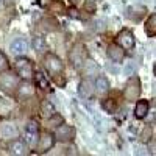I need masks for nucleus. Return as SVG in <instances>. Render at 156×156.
I'll return each instance as SVG.
<instances>
[{"instance_id": "obj_27", "label": "nucleus", "mask_w": 156, "mask_h": 156, "mask_svg": "<svg viewBox=\"0 0 156 156\" xmlns=\"http://www.w3.org/2000/svg\"><path fill=\"white\" fill-rule=\"evenodd\" d=\"M134 72H136V64L134 62H128L126 66L123 67V73L125 75H134Z\"/></svg>"}, {"instance_id": "obj_6", "label": "nucleus", "mask_w": 156, "mask_h": 156, "mask_svg": "<svg viewBox=\"0 0 156 156\" xmlns=\"http://www.w3.org/2000/svg\"><path fill=\"white\" fill-rule=\"evenodd\" d=\"M39 140V126L36 120H30L25 126V142L28 144V147H34L37 145Z\"/></svg>"}, {"instance_id": "obj_9", "label": "nucleus", "mask_w": 156, "mask_h": 156, "mask_svg": "<svg viewBox=\"0 0 156 156\" xmlns=\"http://www.w3.org/2000/svg\"><path fill=\"white\" fill-rule=\"evenodd\" d=\"M17 87V80L14 75H3L0 78V89L5 90L6 94H14V89Z\"/></svg>"}, {"instance_id": "obj_12", "label": "nucleus", "mask_w": 156, "mask_h": 156, "mask_svg": "<svg viewBox=\"0 0 156 156\" xmlns=\"http://www.w3.org/2000/svg\"><path fill=\"white\" fill-rule=\"evenodd\" d=\"M0 136H2L3 139L17 137V126L9 123V122H5L3 125H0Z\"/></svg>"}, {"instance_id": "obj_32", "label": "nucleus", "mask_w": 156, "mask_h": 156, "mask_svg": "<svg viewBox=\"0 0 156 156\" xmlns=\"http://www.w3.org/2000/svg\"><path fill=\"white\" fill-rule=\"evenodd\" d=\"M48 2H51V0H39V5H41V6H47Z\"/></svg>"}, {"instance_id": "obj_11", "label": "nucleus", "mask_w": 156, "mask_h": 156, "mask_svg": "<svg viewBox=\"0 0 156 156\" xmlns=\"http://www.w3.org/2000/svg\"><path fill=\"white\" fill-rule=\"evenodd\" d=\"M8 151L9 154H16V156H22V154H27V147H25V144L20 140V139H14L9 142L8 145Z\"/></svg>"}, {"instance_id": "obj_26", "label": "nucleus", "mask_w": 156, "mask_h": 156, "mask_svg": "<svg viewBox=\"0 0 156 156\" xmlns=\"http://www.w3.org/2000/svg\"><path fill=\"white\" fill-rule=\"evenodd\" d=\"M9 69V62H8V58L3 55V51H0V73L5 72Z\"/></svg>"}, {"instance_id": "obj_31", "label": "nucleus", "mask_w": 156, "mask_h": 156, "mask_svg": "<svg viewBox=\"0 0 156 156\" xmlns=\"http://www.w3.org/2000/svg\"><path fill=\"white\" fill-rule=\"evenodd\" d=\"M69 14H70V17H75V19H76V17H80V14H76V11H75V9H70V11H69Z\"/></svg>"}, {"instance_id": "obj_7", "label": "nucleus", "mask_w": 156, "mask_h": 156, "mask_svg": "<svg viewBox=\"0 0 156 156\" xmlns=\"http://www.w3.org/2000/svg\"><path fill=\"white\" fill-rule=\"evenodd\" d=\"M55 134H51L50 131H42L39 134V140H37V151L39 153H45L48 151L51 147L55 145Z\"/></svg>"}, {"instance_id": "obj_20", "label": "nucleus", "mask_w": 156, "mask_h": 156, "mask_svg": "<svg viewBox=\"0 0 156 156\" xmlns=\"http://www.w3.org/2000/svg\"><path fill=\"white\" fill-rule=\"evenodd\" d=\"M101 108L105 109L108 114H114L117 109V101L114 98H105L101 101Z\"/></svg>"}, {"instance_id": "obj_30", "label": "nucleus", "mask_w": 156, "mask_h": 156, "mask_svg": "<svg viewBox=\"0 0 156 156\" xmlns=\"http://www.w3.org/2000/svg\"><path fill=\"white\" fill-rule=\"evenodd\" d=\"M69 2H70V5H73V6H78V5H80V3L83 2V0H69Z\"/></svg>"}, {"instance_id": "obj_23", "label": "nucleus", "mask_w": 156, "mask_h": 156, "mask_svg": "<svg viewBox=\"0 0 156 156\" xmlns=\"http://www.w3.org/2000/svg\"><path fill=\"white\" fill-rule=\"evenodd\" d=\"M51 11L55 14H66V6H64L62 0H51Z\"/></svg>"}, {"instance_id": "obj_3", "label": "nucleus", "mask_w": 156, "mask_h": 156, "mask_svg": "<svg viewBox=\"0 0 156 156\" xmlns=\"http://www.w3.org/2000/svg\"><path fill=\"white\" fill-rule=\"evenodd\" d=\"M86 56H87L86 48L81 44L73 45V48L70 50V55H69V58H70V61L73 64V67H76V69H81L83 67V64L86 61Z\"/></svg>"}, {"instance_id": "obj_16", "label": "nucleus", "mask_w": 156, "mask_h": 156, "mask_svg": "<svg viewBox=\"0 0 156 156\" xmlns=\"http://www.w3.org/2000/svg\"><path fill=\"white\" fill-rule=\"evenodd\" d=\"M94 86L97 89V92H100V94H105V92H108V90H109V81H108V78L103 76V75H100V76L95 78Z\"/></svg>"}, {"instance_id": "obj_4", "label": "nucleus", "mask_w": 156, "mask_h": 156, "mask_svg": "<svg viewBox=\"0 0 156 156\" xmlns=\"http://www.w3.org/2000/svg\"><path fill=\"white\" fill-rule=\"evenodd\" d=\"M75 128L72 125H67V123H62L59 126H56V131H55V137L56 140L59 142H72L75 139Z\"/></svg>"}, {"instance_id": "obj_8", "label": "nucleus", "mask_w": 156, "mask_h": 156, "mask_svg": "<svg viewBox=\"0 0 156 156\" xmlns=\"http://www.w3.org/2000/svg\"><path fill=\"white\" fill-rule=\"evenodd\" d=\"M117 44H119L123 50H131L136 44V39H134V34L133 31L129 30H122L119 34H117Z\"/></svg>"}, {"instance_id": "obj_15", "label": "nucleus", "mask_w": 156, "mask_h": 156, "mask_svg": "<svg viewBox=\"0 0 156 156\" xmlns=\"http://www.w3.org/2000/svg\"><path fill=\"white\" fill-rule=\"evenodd\" d=\"M147 114H148V101L147 100H137L134 115L137 119H144V117H147Z\"/></svg>"}, {"instance_id": "obj_25", "label": "nucleus", "mask_w": 156, "mask_h": 156, "mask_svg": "<svg viewBox=\"0 0 156 156\" xmlns=\"http://www.w3.org/2000/svg\"><path fill=\"white\" fill-rule=\"evenodd\" d=\"M62 123H64V119H62L59 114H56V112L51 115V119L48 120V125H50V126H59V125H62Z\"/></svg>"}, {"instance_id": "obj_10", "label": "nucleus", "mask_w": 156, "mask_h": 156, "mask_svg": "<svg viewBox=\"0 0 156 156\" xmlns=\"http://www.w3.org/2000/svg\"><path fill=\"white\" fill-rule=\"evenodd\" d=\"M108 56L114 61V62H122L125 58V50L119 45V44H109L108 45Z\"/></svg>"}, {"instance_id": "obj_29", "label": "nucleus", "mask_w": 156, "mask_h": 156, "mask_svg": "<svg viewBox=\"0 0 156 156\" xmlns=\"http://www.w3.org/2000/svg\"><path fill=\"white\" fill-rule=\"evenodd\" d=\"M86 9L90 11V12L95 11V3H94V0H87V2H86Z\"/></svg>"}, {"instance_id": "obj_13", "label": "nucleus", "mask_w": 156, "mask_h": 156, "mask_svg": "<svg viewBox=\"0 0 156 156\" xmlns=\"http://www.w3.org/2000/svg\"><path fill=\"white\" fill-rule=\"evenodd\" d=\"M16 94L22 98H27V97H31L34 94V89H33V84L28 83L27 80H23L20 84H17V89H16Z\"/></svg>"}, {"instance_id": "obj_5", "label": "nucleus", "mask_w": 156, "mask_h": 156, "mask_svg": "<svg viewBox=\"0 0 156 156\" xmlns=\"http://www.w3.org/2000/svg\"><path fill=\"white\" fill-rule=\"evenodd\" d=\"M16 72L23 78V80H28L33 76V62L28 58H17L16 59Z\"/></svg>"}, {"instance_id": "obj_24", "label": "nucleus", "mask_w": 156, "mask_h": 156, "mask_svg": "<svg viewBox=\"0 0 156 156\" xmlns=\"http://www.w3.org/2000/svg\"><path fill=\"white\" fill-rule=\"evenodd\" d=\"M150 137H153V128H151L150 125H145L144 131L140 133V140H142V142H148Z\"/></svg>"}, {"instance_id": "obj_35", "label": "nucleus", "mask_w": 156, "mask_h": 156, "mask_svg": "<svg viewBox=\"0 0 156 156\" xmlns=\"http://www.w3.org/2000/svg\"><path fill=\"white\" fill-rule=\"evenodd\" d=\"M2 6H3V0H0V9H2Z\"/></svg>"}, {"instance_id": "obj_2", "label": "nucleus", "mask_w": 156, "mask_h": 156, "mask_svg": "<svg viewBox=\"0 0 156 156\" xmlns=\"http://www.w3.org/2000/svg\"><path fill=\"white\" fill-rule=\"evenodd\" d=\"M140 80L137 76H131L129 80L126 81L125 90H123V95L126 98V101H137L140 97Z\"/></svg>"}, {"instance_id": "obj_33", "label": "nucleus", "mask_w": 156, "mask_h": 156, "mask_svg": "<svg viewBox=\"0 0 156 156\" xmlns=\"http://www.w3.org/2000/svg\"><path fill=\"white\" fill-rule=\"evenodd\" d=\"M16 2H17V0H3V3H5V5H14Z\"/></svg>"}, {"instance_id": "obj_18", "label": "nucleus", "mask_w": 156, "mask_h": 156, "mask_svg": "<svg viewBox=\"0 0 156 156\" xmlns=\"http://www.w3.org/2000/svg\"><path fill=\"white\" fill-rule=\"evenodd\" d=\"M78 92H80V95H83V97L92 95V84H90V81L83 80L80 84H78Z\"/></svg>"}, {"instance_id": "obj_21", "label": "nucleus", "mask_w": 156, "mask_h": 156, "mask_svg": "<svg viewBox=\"0 0 156 156\" xmlns=\"http://www.w3.org/2000/svg\"><path fill=\"white\" fill-rule=\"evenodd\" d=\"M34 80H36L37 86L41 87L42 90H50V84H48L47 78L44 76V73H42V72H37V73H34Z\"/></svg>"}, {"instance_id": "obj_19", "label": "nucleus", "mask_w": 156, "mask_h": 156, "mask_svg": "<svg viewBox=\"0 0 156 156\" xmlns=\"http://www.w3.org/2000/svg\"><path fill=\"white\" fill-rule=\"evenodd\" d=\"M41 112L44 117H51L56 111H55V105L51 103L50 100H44L42 105H41Z\"/></svg>"}, {"instance_id": "obj_14", "label": "nucleus", "mask_w": 156, "mask_h": 156, "mask_svg": "<svg viewBox=\"0 0 156 156\" xmlns=\"http://www.w3.org/2000/svg\"><path fill=\"white\" fill-rule=\"evenodd\" d=\"M28 48V44L25 39H14L11 44H9V50L12 51L14 55H23Z\"/></svg>"}, {"instance_id": "obj_1", "label": "nucleus", "mask_w": 156, "mask_h": 156, "mask_svg": "<svg viewBox=\"0 0 156 156\" xmlns=\"http://www.w3.org/2000/svg\"><path fill=\"white\" fill-rule=\"evenodd\" d=\"M44 66H45L47 72L55 78V81H58V78H59V75H62V69H64L62 61H61L56 55L48 53V55H45V58H44Z\"/></svg>"}, {"instance_id": "obj_17", "label": "nucleus", "mask_w": 156, "mask_h": 156, "mask_svg": "<svg viewBox=\"0 0 156 156\" xmlns=\"http://www.w3.org/2000/svg\"><path fill=\"white\" fill-rule=\"evenodd\" d=\"M145 33L147 36H156V14H151L145 22Z\"/></svg>"}, {"instance_id": "obj_34", "label": "nucleus", "mask_w": 156, "mask_h": 156, "mask_svg": "<svg viewBox=\"0 0 156 156\" xmlns=\"http://www.w3.org/2000/svg\"><path fill=\"white\" fill-rule=\"evenodd\" d=\"M153 73H154V76H156V62H154V66H153Z\"/></svg>"}, {"instance_id": "obj_28", "label": "nucleus", "mask_w": 156, "mask_h": 156, "mask_svg": "<svg viewBox=\"0 0 156 156\" xmlns=\"http://www.w3.org/2000/svg\"><path fill=\"white\" fill-rule=\"evenodd\" d=\"M148 153L156 156V139H151L148 140Z\"/></svg>"}, {"instance_id": "obj_22", "label": "nucleus", "mask_w": 156, "mask_h": 156, "mask_svg": "<svg viewBox=\"0 0 156 156\" xmlns=\"http://www.w3.org/2000/svg\"><path fill=\"white\" fill-rule=\"evenodd\" d=\"M33 48L37 51V53H42V51L47 50V42H45V39L41 37V36H37L33 39Z\"/></svg>"}]
</instances>
